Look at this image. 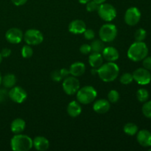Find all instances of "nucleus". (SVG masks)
Listing matches in <instances>:
<instances>
[{
    "instance_id": "f257e3e1",
    "label": "nucleus",
    "mask_w": 151,
    "mask_h": 151,
    "mask_svg": "<svg viewBox=\"0 0 151 151\" xmlns=\"http://www.w3.org/2000/svg\"><path fill=\"white\" fill-rule=\"evenodd\" d=\"M119 73V68L116 63L109 62L103 63L97 69V75L101 81L106 83L113 82L116 79Z\"/></svg>"
},
{
    "instance_id": "f03ea898",
    "label": "nucleus",
    "mask_w": 151,
    "mask_h": 151,
    "mask_svg": "<svg viewBox=\"0 0 151 151\" xmlns=\"http://www.w3.org/2000/svg\"><path fill=\"white\" fill-rule=\"evenodd\" d=\"M148 54V47L143 41H136L130 46L128 50V57L134 62L142 60Z\"/></svg>"
},
{
    "instance_id": "7ed1b4c3",
    "label": "nucleus",
    "mask_w": 151,
    "mask_h": 151,
    "mask_svg": "<svg viewBox=\"0 0 151 151\" xmlns=\"http://www.w3.org/2000/svg\"><path fill=\"white\" fill-rule=\"evenodd\" d=\"M10 147L14 151H29L33 147L32 139L27 135L15 134L10 140Z\"/></svg>"
},
{
    "instance_id": "20e7f679",
    "label": "nucleus",
    "mask_w": 151,
    "mask_h": 151,
    "mask_svg": "<svg viewBox=\"0 0 151 151\" xmlns=\"http://www.w3.org/2000/svg\"><path fill=\"white\" fill-rule=\"evenodd\" d=\"M77 100L81 104L88 105L93 103L97 96V91L91 86H85L80 88L76 93Z\"/></svg>"
},
{
    "instance_id": "39448f33",
    "label": "nucleus",
    "mask_w": 151,
    "mask_h": 151,
    "mask_svg": "<svg viewBox=\"0 0 151 151\" xmlns=\"http://www.w3.org/2000/svg\"><path fill=\"white\" fill-rule=\"evenodd\" d=\"M117 35V29L114 24L111 23L105 24L100 27L99 31L100 39L103 42H111Z\"/></svg>"
},
{
    "instance_id": "423d86ee",
    "label": "nucleus",
    "mask_w": 151,
    "mask_h": 151,
    "mask_svg": "<svg viewBox=\"0 0 151 151\" xmlns=\"http://www.w3.org/2000/svg\"><path fill=\"white\" fill-rule=\"evenodd\" d=\"M99 16L105 22H111L116 18V10L113 5L109 3L100 4L97 10Z\"/></svg>"
},
{
    "instance_id": "0eeeda50",
    "label": "nucleus",
    "mask_w": 151,
    "mask_h": 151,
    "mask_svg": "<svg viewBox=\"0 0 151 151\" xmlns=\"http://www.w3.org/2000/svg\"><path fill=\"white\" fill-rule=\"evenodd\" d=\"M23 38L27 44L32 46L38 45L44 41V35L42 32L35 29H27L24 34Z\"/></svg>"
},
{
    "instance_id": "6e6552de",
    "label": "nucleus",
    "mask_w": 151,
    "mask_h": 151,
    "mask_svg": "<svg viewBox=\"0 0 151 151\" xmlns=\"http://www.w3.org/2000/svg\"><path fill=\"white\" fill-rule=\"evenodd\" d=\"M63 89L68 95H74L80 88V82L76 77L69 76L63 80Z\"/></svg>"
},
{
    "instance_id": "1a4fd4ad",
    "label": "nucleus",
    "mask_w": 151,
    "mask_h": 151,
    "mask_svg": "<svg viewBox=\"0 0 151 151\" xmlns=\"http://www.w3.org/2000/svg\"><path fill=\"white\" fill-rule=\"evenodd\" d=\"M134 80L139 85H147L151 81V75L150 71L145 68H139L134 72Z\"/></svg>"
},
{
    "instance_id": "9d476101",
    "label": "nucleus",
    "mask_w": 151,
    "mask_h": 151,
    "mask_svg": "<svg viewBox=\"0 0 151 151\" xmlns=\"http://www.w3.org/2000/svg\"><path fill=\"white\" fill-rule=\"evenodd\" d=\"M125 22L129 26H135L141 19V12L137 7H131L125 13Z\"/></svg>"
},
{
    "instance_id": "9b49d317",
    "label": "nucleus",
    "mask_w": 151,
    "mask_h": 151,
    "mask_svg": "<svg viewBox=\"0 0 151 151\" xmlns=\"http://www.w3.org/2000/svg\"><path fill=\"white\" fill-rule=\"evenodd\" d=\"M8 97L16 103H22L27 98V93L20 86H13L8 91Z\"/></svg>"
},
{
    "instance_id": "f8f14e48",
    "label": "nucleus",
    "mask_w": 151,
    "mask_h": 151,
    "mask_svg": "<svg viewBox=\"0 0 151 151\" xmlns=\"http://www.w3.org/2000/svg\"><path fill=\"white\" fill-rule=\"evenodd\" d=\"M23 32L20 29L13 27L9 29L5 33V38L9 43L13 44H19L23 38Z\"/></svg>"
},
{
    "instance_id": "ddd939ff",
    "label": "nucleus",
    "mask_w": 151,
    "mask_h": 151,
    "mask_svg": "<svg viewBox=\"0 0 151 151\" xmlns=\"http://www.w3.org/2000/svg\"><path fill=\"white\" fill-rule=\"evenodd\" d=\"M86 29V24L81 19H75L71 22L69 24V31L72 34L79 35L83 34Z\"/></svg>"
},
{
    "instance_id": "4468645a",
    "label": "nucleus",
    "mask_w": 151,
    "mask_h": 151,
    "mask_svg": "<svg viewBox=\"0 0 151 151\" xmlns=\"http://www.w3.org/2000/svg\"><path fill=\"white\" fill-rule=\"evenodd\" d=\"M137 139L139 144L145 147L151 146V133L147 130H141L137 132Z\"/></svg>"
},
{
    "instance_id": "2eb2a0df",
    "label": "nucleus",
    "mask_w": 151,
    "mask_h": 151,
    "mask_svg": "<svg viewBox=\"0 0 151 151\" xmlns=\"http://www.w3.org/2000/svg\"><path fill=\"white\" fill-rule=\"evenodd\" d=\"M111 104L109 100L106 99H99L93 105V109L97 114H106L110 110Z\"/></svg>"
},
{
    "instance_id": "dca6fc26",
    "label": "nucleus",
    "mask_w": 151,
    "mask_h": 151,
    "mask_svg": "<svg viewBox=\"0 0 151 151\" xmlns=\"http://www.w3.org/2000/svg\"><path fill=\"white\" fill-rule=\"evenodd\" d=\"M101 54L103 55V58L109 62L116 61L119 57V52L114 47H105Z\"/></svg>"
},
{
    "instance_id": "f3484780",
    "label": "nucleus",
    "mask_w": 151,
    "mask_h": 151,
    "mask_svg": "<svg viewBox=\"0 0 151 151\" xmlns=\"http://www.w3.org/2000/svg\"><path fill=\"white\" fill-rule=\"evenodd\" d=\"M67 114L71 116V117H78L82 112V107L81 106V103L78 101H74L70 102L68 104L67 109Z\"/></svg>"
},
{
    "instance_id": "a211bd4d",
    "label": "nucleus",
    "mask_w": 151,
    "mask_h": 151,
    "mask_svg": "<svg viewBox=\"0 0 151 151\" xmlns=\"http://www.w3.org/2000/svg\"><path fill=\"white\" fill-rule=\"evenodd\" d=\"M33 147L38 151H45L50 147V142L44 137H36L33 140Z\"/></svg>"
},
{
    "instance_id": "6ab92c4d",
    "label": "nucleus",
    "mask_w": 151,
    "mask_h": 151,
    "mask_svg": "<svg viewBox=\"0 0 151 151\" xmlns=\"http://www.w3.org/2000/svg\"><path fill=\"white\" fill-rule=\"evenodd\" d=\"M69 72L70 75L76 78L82 76L86 72V65L82 62H75L71 65Z\"/></svg>"
},
{
    "instance_id": "aec40b11",
    "label": "nucleus",
    "mask_w": 151,
    "mask_h": 151,
    "mask_svg": "<svg viewBox=\"0 0 151 151\" xmlns=\"http://www.w3.org/2000/svg\"><path fill=\"white\" fill-rule=\"evenodd\" d=\"M25 127H26L25 121L21 118H16L11 122L10 129L14 134H22L24 131Z\"/></svg>"
},
{
    "instance_id": "412c9836",
    "label": "nucleus",
    "mask_w": 151,
    "mask_h": 151,
    "mask_svg": "<svg viewBox=\"0 0 151 151\" xmlns=\"http://www.w3.org/2000/svg\"><path fill=\"white\" fill-rule=\"evenodd\" d=\"M103 55L101 53H96L92 52L88 57V63L90 66L94 69H98L100 66H101L103 63Z\"/></svg>"
},
{
    "instance_id": "4be33fe9",
    "label": "nucleus",
    "mask_w": 151,
    "mask_h": 151,
    "mask_svg": "<svg viewBox=\"0 0 151 151\" xmlns=\"http://www.w3.org/2000/svg\"><path fill=\"white\" fill-rule=\"evenodd\" d=\"M16 77L13 74H7L3 78H1V83L5 88H11L16 84Z\"/></svg>"
},
{
    "instance_id": "5701e85b",
    "label": "nucleus",
    "mask_w": 151,
    "mask_h": 151,
    "mask_svg": "<svg viewBox=\"0 0 151 151\" xmlns=\"http://www.w3.org/2000/svg\"><path fill=\"white\" fill-rule=\"evenodd\" d=\"M91 49L92 52L102 53L105 48L104 42L102 40H94L91 44Z\"/></svg>"
},
{
    "instance_id": "b1692460",
    "label": "nucleus",
    "mask_w": 151,
    "mask_h": 151,
    "mask_svg": "<svg viewBox=\"0 0 151 151\" xmlns=\"http://www.w3.org/2000/svg\"><path fill=\"white\" fill-rule=\"evenodd\" d=\"M123 131L125 134L128 136H134L138 132V126L132 122L125 124L123 127Z\"/></svg>"
},
{
    "instance_id": "393cba45",
    "label": "nucleus",
    "mask_w": 151,
    "mask_h": 151,
    "mask_svg": "<svg viewBox=\"0 0 151 151\" xmlns=\"http://www.w3.org/2000/svg\"><path fill=\"white\" fill-rule=\"evenodd\" d=\"M137 100L141 103H145L149 98V92L145 88H139L137 92Z\"/></svg>"
},
{
    "instance_id": "a878e982",
    "label": "nucleus",
    "mask_w": 151,
    "mask_h": 151,
    "mask_svg": "<svg viewBox=\"0 0 151 151\" xmlns=\"http://www.w3.org/2000/svg\"><path fill=\"white\" fill-rule=\"evenodd\" d=\"M33 55V50L30 45H27L23 46L22 48V55L24 58H31Z\"/></svg>"
},
{
    "instance_id": "bb28decb",
    "label": "nucleus",
    "mask_w": 151,
    "mask_h": 151,
    "mask_svg": "<svg viewBox=\"0 0 151 151\" xmlns=\"http://www.w3.org/2000/svg\"><path fill=\"white\" fill-rule=\"evenodd\" d=\"M119 100V94L116 90H111L108 94V100L110 103H116Z\"/></svg>"
},
{
    "instance_id": "cd10ccee",
    "label": "nucleus",
    "mask_w": 151,
    "mask_h": 151,
    "mask_svg": "<svg viewBox=\"0 0 151 151\" xmlns=\"http://www.w3.org/2000/svg\"><path fill=\"white\" fill-rule=\"evenodd\" d=\"M147 36V32L142 28L137 29L134 33V38H135L136 41H144Z\"/></svg>"
},
{
    "instance_id": "c85d7f7f",
    "label": "nucleus",
    "mask_w": 151,
    "mask_h": 151,
    "mask_svg": "<svg viewBox=\"0 0 151 151\" xmlns=\"http://www.w3.org/2000/svg\"><path fill=\"white\" fill-rule=\"evenodd\" d=\"M142 114L145 117L151 119V100L145 102L144 105L142 108Z\"/></svg>"
},
{
    "instance_id": "c756f323",
    "label": "nucleus",
    "mask_w": 151,
    "mask_h": 151,
    "mask_svg": "<svg viewBox=\"0 0 151 151\" xmlns=\"http://www.w3.org/2000/svg\"><path fill=\"white\" fill-rule=\"evenodd\" d=\"M120 83L124 85H128V84L131 83L134 81V78H133V75L131 73H124L122 76L120 77Z\"/></svg>"
},
{
    "instance_id": "7c9ffc66",
    "label": "nucleus",
    "mask_w": 151,
    "mask_h": 151,
    "mask_svg": "<svg viewBox=\"0 0 151 151\" xmlns=\"http://www.w3.org/2000/svg\"><path fill=\"white\" fill-rule=\"evenodd\" d=\"M50 77H51V79L55 82H60L63 79L60 69H56L52 72L50 74Z\"/></svg>"
},
{
    "instance_id": "2f4dec72",
    "label": "nucleus",
    "mask_w": 151,
    "mask_h": 151,
    "mask_svg": "<svg viewBox=\"0 0 151 151\" xmlns=\"http://www.w3.org/2000/svg\"><path fill=\"white\" fill-rule=\"evenodd\" d=\"M99 6L100 4H97V2H95L94 1H89L86 3V10L88 12H95L97 11L99 8Z\"/></svg>"
},
{
    "instance_id": "473e14b6",
    "label": "nucleus",
    "mask_w": 151,
    "mask_h": 151,
    "mask_svg": "<svg viewBox=\"0 0 151 151\" xmlns=\"http://www.w3.org/2000/svg\"><path fill=\"white\" fill-rule=\"evenodd\" d=\"M83 34L84 35V38L86 40H92L95 37V32L91 29H87L86 28V29L84 31Z\"/></svg>"
},
{
    "instance_id": "72a5a7b5",
    "label": "nucleus",
    "mask_w": 151,
    "mask_h": 151,
    "mask_svg": "<svg viewBox=\"0 0 151 151\" xmlns=\"http://www.w3.org/2000/svg\"><path fill=\"white\" fill-rule=\"evenodd\" d=\"M80 52L83 55L89 54L91 52V46H90L89 44H83V45H81V47H80Z\"/></svg>"
},
{
    "instance_id": "f704fd0d",
    "label": "nucleus",
    "mask_w": 151,
    "mask_h": 151,
    "mask_svg": "<svg viewBox=\"0 0 151 151\" xmlns=\"http://www.w3.org/2000/svg\"><path fill=\"white\" fill-rule=\"evenodd\" d=\"M142 65L144 66V68H145L147 70H151V56H149V57H146L143 59Z\"/></svg>"
},
{
    "instance_id": "c9c22d12",
    "label": "nucleus",
    "mask_w": 151,
    "mask_h": 151,
    "mask_svg": "<svg viewBox=\"0 0 151 151\" xmlns=\"http://www.w3.org/2000/svg\"><path fill=\"white\" fill-rule=\"evenodd\" d=\"M0 52L2 58H8L11 55V50L9 48H3Z\"/></svg>"
},
{
    "instance_id": "e433bc0d",
    "label": "nucleus",
    "mask_w": 151,
    "mask_h": 151,
    "mask_svg": "<svg viewBox=\"0 0 151 151\" xmlns=\"http://www.w3.org/2000/svg\"><path fill=\"white\" fill-rule=\"evenodd\" d=\"M7 96H8V92H7L5 89L1 88V89H0V103L3 102L4 100H5L6 97H7Z\"/></svg>"
},
{
    "instance_id": "4c0bfd02",
    "label": "nucleus",
    "mask_w": 151,
    "mask_h": 151,
    "mask_svg": "<svg viewBox=\"0 0 151 151\" xmlns=\"http://www.w3.org/2000/svg\"><path fill=\"white\" fill-rule=\"evenodd\" d=\"M60 73H61L62 77H63V79H65L66 78L69 77V75H70L69 69L64 68V69H60Z\"/></svg>"
},
{
    "instance_id": "58836bf2",
    "label": "nucleus",
    "mask_w": 151,
    "mask_h": 151,
    "mask_svg": "<svg viewBox=\"0 0 151 151\" xmlns=\"http://www.w3.org/2000/svg\"><path fill=\"white\" fill-rule=\"evenodd\" d=\"M13 4L16 6L24 5L27 1V0H11Z\"/></svg>"
},
{
    "instance_id": "ea45409f",
    "label": "nucleus",
    "mask_w": 151,
    "mask_h": 151,
    "mask_svg": "<svg viewBox=\"0 0 151 151\" xmlns=\"http://www.w3.org/2000/svg\"><path fill=\"white\" fill-rule=\"evenodd\" d=\"M93 1H94L95 2H97V4H103V3H104L105 1H106V0H93Z\"/></svg>"
},
{
    "instance_id": "a19ab883",
    "label": "nucleus",
    "mask_w": 151,
    "mask_h": 151,
    "mask_svg": "<svg viewBox=\"0 0 151 151\" xmlns=\"http://www.w3.org/2000/svg\"><path fill=\"white\" fill-rule=\"evenodd\" d=\"M90 0H78V1H79L80 3H81V4H86L87 2H88V1H89Z\"/></svg>"
},
{
    "instance_id": "79ce46f5",
    "label": "nucleus",
    "mask_w": 151,
    "mask_h": 151,
    "mask_svg": "<svg viewBox=\"0 0 151 151\" xmlns=\"http://www.w3.org/2000/svg\"><path fill=\"white\" fill-rule=\"evenodd\" d=\"M2 56H1V52H0V63H1V61H2Z\"/></svg>"
},
{
    "instance_id": "37998d69",
    "label": "nucleus",
    "mask_w": 151,
    "mask_h": 151,
    "mask_svg": "<svg viewBox=\"0 0 151 151\" xmlns=\"http://www.w3.org/2000/svg\"><path fill=\"white\" fill-rule=\"evenodd\" d=\"M1 83V74H0V85Z\"/></svg>"
},
{
    "instance_id": "c03bdc74",
    "label": "nucleus",
    "mask_w": 151,
    "mask_h": 151,
    "mask_svg": "<svg viewBox=\"0 0 151 151\" xmlns=\"http://www.w3.org/2000/svg\"><path fill=\"white\" fill-rule=\"evenodd\" d=\"M150 150V151H151V149H150V150Z\"/></svg>"
}]
</instances>
